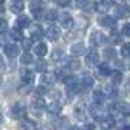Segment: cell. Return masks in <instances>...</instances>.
<instances>
[{
    "mask_svg": "<svg viewBox=\"0 0 130 130\" xmlns=\"http://www.w3.org/2000/svg\"><path fill=\"white\" fill-rule=\"evenodd\" d=\"M5 2V0H0V3H4Z\"/></svg>",
    "mask_w": 130,
    "mask_h": 130,
    "instance_id": "51",
    "label": "cell"
},
{
    "mask_svg": "<svg viewBox=\"0 0 130 130\" xmlns=\"http://www.w3.org/2000/svg\"><path fill=\"white\" fill-rule=\"evenodd\" d=\"M70 52L73 56H82L83 53L86 52V46L83 44V43H75V44H73L70 47Z\"/></svg>",
    "mask_w": 130,
    "mask_h": 130,
    "instance_id": "11",
    "label": "cell"
},
{
    "mask_svg": "<svg viewBox=\"0 0 130 130\" xmlns=\"http://www.w3.org/2000/svg\"><path fill=\"white\" fill-rule=\"evenodd\" d=\"M95 8L99 13H107L111 8V2H108V0H99L98 3H95Z\"/></svg>",
    "mask_w": 130,
    "mask_h": 130,
    "instance_id": "12",
    "label": "cell"
},
{
    "mask_svg": "<svg viewBox=\"0 0 130 130\" xmlns=\"http://www.w3.org/2000/svg\"><path fill=\"white\" fill-rule=\"evenodd\" d=\"M55 3L60 7H67L69 4V0H55Z\"/></svg>",
    "mask_w": 130,
    "mask_h": 130,
    "instance_id": "45",
    "label": "cell"
},
{
    "mask_svg": "<svg viewBox=\"0 0 130 130\" xmlns=\"http://www.w3.org/2000/svg\"><path fill=\"white\" fill-rule=\"evenodd\" d=\"M115 108H116V111H117L118 113H121V115H124V116H127V115L130 113V105H129L126 102H118V103L115 105Z\"/></svg>",
    "mask_w": 130,
    "mask_h": 130,
    "instance_id": "15",
    "label": "cell"
},
{
    "mask_svg": "<svg viewBox=\"0 0 130 130\" xmlns=\"http://www.w3.org/2000/svg\"><path fill=\"white\" fill-rule=\"evenodd\" d=\"M99 74L102 75V77H107V75H109L111 74V68H109V65L108 64H100L99 65Z\"/></svg>",
    "mask_w": 130,
    "mask_h": 130,
    "instance_id": "28",
    "label": "cell"
},
{
    "mask_svg": "<svg viewBox=\"0 0 130 130\" xmlns=\"http://www.w3.org/2000/svg\"><path fill=\"white\" fill-rule=\"evenodd\" d=\"M46 37H47L50 40L55 42V40H57V39L61 37V30H60L59 27H56V26H51V27H48L47 31H46Z\"/></svg>",
    "mask_w": 130,
    "mask_h": 130,
    "instance_id": "5",
    "label": "cell"
},
{
    "mask_svg": "<svg viewBox=\"0 0 130 130\" xmlns=\"http://www.w3.org/2000/svg\"><path fill=\"white\" fill-rule=\"evenodd\" d=\"M20 60H21V64H30V62H32V56L29 52H25V53L21 55Z\"/></svg>",
    "mask_w": 130,
    "mask_h": 130,
    "instance_id": "37",
    "label": "cell"
},
{
    "mask_svg": "<svg viewBox=\"0 0 130 130\" xmlns=\"http://www.w3.org/2000/svg\"><path fill=\"white\" fill-rule=\"evenodd\" d=\"M122 34L126 35V37L130 35V24H125V25L122 26Z\"/></svg>",
    "mask_w": 130,
    "mask_h": 130,
    "instance_id": "44",
    "label": "cell"
},
{
    "mask_svg": "<svg viewBox=\"0 0 130 130\" xmlns=\"http://www.w3.org/2000/svg\"><path fill=\"white\" fill-rule=\"evenodd\" d=\"M68 122V118L67 117H60V118H56L51 122V125H53V129H61L65 124Z\"/></svg>",
    "mask_w": 130,
    "mask_h": 130,
    "instance_id": "26",
    "label": "cell"
},
{
    "mask_svg": "<svg viewBox=\"0 0 130 130\" xmlns=\"http://www.w3.org/2000/svg\"><path fill=\"white\" fill-rule=\"evenodd\" d=\"M59 17V13L56 9H50L48 12L46 13V21H48V22H53V21H56Z\"/></svg>",
    "mask_w": 130,
    "mask_h": 130,
    "instance_id": "29",
    "label": "cell"
},
{
    "mask_svg": "<svg viewBox=\"0 0 130 130\" xmlns=\"http://www.w3.org/2000/svg\"><path fill=\"white\" fill-rule=\"evenodd\" d=\"M35 94H37L38 96H42V95L47 94V89L44 87V86H39V87L35 89Z\"/></svg>",
    "mask_w": 130,
    "mask_h": 130,
    "instance_id": "42",
    "label": "cell"
},
{
    "mask_svg": "<svg viewBox=\"0 0 130 130\" xmlns=\"http://www.w3.org/2000/svg\"><path fill=\"white\" fill-rule=\"evenodd\" d=\"M98 62H99V55H98V52H95V51L89 52V55L86 56V64L87 65H95Z\"/></svg>",
    "mask_w": 130,
    "mask_h": 130,
    "instance_id": "20",
    "label": "cell"
},
{
    "mask_svg": "<svg viewBox=\"0 0 130 130\" xmlns=\"http://www.w3.org/2000/svg\"><path fill=\"white\" fill-rule=\"evenodd\" d=\"M130 44L129 43H125V44L122 46V50H121V53H122V56L125 57V59H127L129 57V55H130Z\"/></svg>",
    "mask_w": 130,
    "mask_h": 130,
    "instance_id": "38",
    "label": "cell"
},
{
    "mask_svg": "<svg viewBox=\"0 0 130 130\" xmlns=\"http://www.w3.org/2000/svg\"><path fill=\"white\" fill-rule=\"evenodd\" d=\"M31 24L29 16H20L17 18V29H27Z\"/></svg>",
    "mask_w": 130,
    "mask_h": 130,
    "instance_id": "17",
    "label": "cell"
},
{
    "mask_svg": "<svg viewBox=\"0 0 130 130\" xmlns=\"http://www.w3.org/2000/svg\"><path fill=\"white\" fill-rule=\"evenodd\" d=\"M55 81H56L55 75H53V74H50V73L43 74L42 77H40V82H42L43 86H50V85H52Z\"/></svg>",
    "mask_w": 130,
    "mask_h": 130,
    "instance_id": "21",
    "label": "cell"
},
{
    "mask_svg": "<svg viewBox=\"0 0 130 130\" xmlns=\"http://www.w3.org/2000/svg\"><path fill=\"white\" fill-rule=\"evenodd\" d=\"M55 78H59V79H64L65 77H67V73H65V70L64 69H57L56 72H55Z\"/></svg>",
    "mask_w": 130,
    "mask_h": 130,
    "instance_id": "39",
    "label": "cell"
},
{
    "mask_svg": "<svg viewBox=\"0 0 130 130\" xmlns=\"http://www.w3.org/2000/svg\"><path fill=\"white\" fill-rule=\"evenodd\" d=\"M62 57H64V52L61 50H55L51 55V59L53 61H60V60H62Z\"/></svg>",
    "mask_w": 130,
    "mask_h": 130,
    "instance_id": "35",
    "label": "cell"
},
{
    "mask_svg": "<svg viewBox=\"0 0 130 130\" xmlns=\"http://www.w3.org/2000/svg\"><path fill=\"white\" fill-rule=\"evenodd\" d=\"M42 37H43V30H42L40 26H37L35 30L31 31V38H30V39H31V40H40Z\"/></svg>",
    "mask_w": 130,
    "mask_h": 130,
    "instance_id": "27",
    "label": "cell"
},
{
    "mask_svg": "<svg viewBox=\"0 0 130 130\" xmlns=\"http://www.w3.org/2000/svg\"><path fill=\"white\" fill-rule=\"evenodd\" d=\"M61 109H62V105H61V103L57 102V100H53V102H51V103L47 105V112L51 113V115H56V116H57V115L61 112Z\"/></svg>",
    "mask_w": 130,
    "mask_h": 130,
    "instance_id": "8",
    "label": "cell"
},
{
    "mask_svg": "<svg viewBox=\"0 0 130 130\" xmlns=\"http://www.w3.org/2000/svg\"><path fill=\"white\" fill-rule=\"evenodd\" d=\"M34 51H35V53L38 56H40V57H43V56H46L47 55V51H48V47H47V44L46 43H38V44L35 46V48H34Z\"/></svg>",
    "mask_w": 130,
    "mask_h": 130,
    "instance_id": "19",
    "label": "cell"
},
{
    "mask_svg": "<svg viewBox=\"0 0 130 130\" xmlns=\"http://www.w3.org/2000/svg\"><path fill=\"white\" fill-rule=\"evenodd\" d=\"M4 52H5V55L9 56V57H16L18 53H20V50H18V47L14 46V44H8V46H5Z\"/></svg>",
    "mask_w": 130,
    "mask_h": 130,
    "instance_id": "18",
    "label": "cell"
},
{
    "mask_svg": "<svg viewBox=\"0 0 130 130\" xmlns=\"http://www.w3.org/2000/svg\"><path fill=\"white\" fill-rule=\"evenodd\" d=\"M68 130H79V127L78 126H70Z\"/></svg>",
    "mask_w": 130,
    "mask_h": 130,
    "instance_id": "48",
    "label": "cell"
},
{
    "mask_svg": "<svg viewBox=\"0 0 130 130\" xmlns=\"http://www.w3.org/2000/svg\"><path fill=\"white\" fill-rule=\"evenodd\" d=\"M60 24H61V26H64L65 29H70L72 26H73V24H74V21H73V17L69 14V13H62L61 16H60Z\"/></svg>",
    "mask_w": 130,
    "mask_h": 130,
    "instance_id": "10",
    "label": "cell"
},
{
    "mask_svg": "<svg viewBox=\"0 0 130 130\" xmlns=\"http://www.w3.org/2000/svg\"><path fill=\"white\" fill-rule=\"evenodd\" d=\"M83 130H95V126L92 124H89V125H86Z\"/></svg>",
    "mask_w": 130,
    "mask_h": 130,
    "instance_id": "46",
    "label": "cell"
},
{
    "mask_svg": "<svg viewBox=\"0 0 130 130\" xmlns=\"http://www.w3.org/2000/svg\"><path fill=\"white\" fill-rule=\"evenodd\" d=\"M25 8L24 0H12L10 2V10L13 13H21Z\"/></svg>",
    "mask_w": 130,
    "mask_h": 130,
    "instance_id": "14",
    "label": "cell"
},
{
    "mask_svg": "<svg viewBox=\"0 0 130 130\" xmlns=\"http://www.w3.org/2000/svg\"><path fill=\"white\" fill-rule=\"evenodd\" d=\"M3 10H4L3 9V3H0V12H3Z\"/></svg>",
    "mask_w": 130,
    "mask_h": 130,
    "instance_id": "49",
    "label": "cell"
},
{
    "mask_svg": "<svg viewBox=\"0 0 130 130\" xmlns=\"http://www.w3.org/2000/svg\"><path fill=\"white\" fill-rule=\"evenodd\" d=\"M92 98H94V102H95L96 104H102V103L105 100V95H104V92H103V91H100V90L94 91Z\"/></svg>",
    "mask_w": 130,
    "mask_h": 130,
    "instance_id": "25",
    "label": "cell"
},
{
    "mask_svg": "<svg viewBox=\"0 0 130 130\" xmlns=\"http://www.w3.org/2000/svg\"><path fill=\"white\" fill-rule=\"evenodd\" d=\"M112 42L115 43V44H120V43L122 42V37L120 34H113L112 35Z\"/></svg>",
    "mask_w": 130,
    "mask_h": 130,
    "instance_id": "43",
    "label": "cell"
},
{
    "mask_svg": "<svg viewBox=\"0 0 130 130\" xmlns=\"http://www.w3.org/2000/svg\"><path fill=\"white\" fill-rule=\"evenodd\" d=\"M31 46H32V40L31 39H22V48L24 50H26V51H29L30 48H31Z\"/></svg>",
    "mask_w": 130,
    "mask_h": 130,
    "instance_id": "40",
    "label": "cell"
},
{
    "mask_svg": "<svg viewBox=\"0 0 130 130\" xmlns=\"http://www.w3.org/2000/svg\"><path fill=\"white\" fill-rule=\"evenodd\" d=\"M79 7L85 10V12H92L94 8H95V3L92 2V0H83Z\"/></svg>",
    "mask_w": 130,
    "mask_h": 130,
    "instance_id": "23",
    "label": "cell"
},
{
    "mask_svg": "<svg viewBox=\"0 0 130 130\" xmlns=\"http://www.w3.org/2000/svg\"><path fill=\"white\" fill-rule=\"evenodd\" d=\"M115 13H116L117 17L122 18V17H125V16L127 14V8H126V7H117V8L115 9Z\"/></svg>",
    "mask_w": 130,
    "mask_h": 130,
    "instance_id": "36",
    "label": "cell"
},
{
    "mask_svg": "<svg viewBox=\"0 0 130 130\" xmlns=\"http://www.w3.org/2000/svg\"><path fill=\"white\" fill-rule=\"evenodd\" d=\"M64 67L68 68L69 70H77L81 67V62H79L78 59L68 57V59H64Z\"/></svg>",
    "mask_w": 130,
    "mask_h": 130,
    "instance_id": "6",
    "label": "cell"
},
{
    "mask_svg": "<svg viewBox=\"0 0 130 130\" xmlns=\"http://www.w3.org/2000/svg\"><path fill=\"white\" fill-rule=\"evenodd\" d=\"M48 69V64L44 60H39L35 62V70L37 72H46Z\"/></svg>",
    "mask_w": 130,
    "mask_h": 130,
    "instance_id": "31",
    "label": "cell"
},
{
    "mask_svg": "<svg viewBox=\"0 0 130 130\" xmlns=\"http://www.w3.org/2000/svg\"><path fill=\"white\" fill-rule=\"evenodd\" d=\"M20 130H35V124L30 120H24L22 122H20Z\"/></svg>",
    "mask_w": 130,
    "mask_h": 130,
    "instance_id": "24",
    "label": "cell"
},
{
    "mask_svg": "<svg viewBox=\"0 0 130 130\" xmlns=\"http://www.w3.org/2000/svg\"><path fill=\"white\" fill-rule=\"evenodd\" d=\"M30 91H31V85H30V83H24V85L18 86V92H20V94L27 95Z\"/></svg>",
    "mask_w": 130,
    "mask_h": 130,
    "instance_id": "33",
    "label": "cell"
},
{
    "mask_svg": "<svg viewBox=\"0 0 130 130\" xmlns=\"http://www.w3.org/2000/svg\"><path fill=\"white\" fill-rule=\"evenodd\" d=\"M81 82H82V86L85 89H91L94 86V78L91 77V75H89V74H83Z\"/></svg>",
    "mask_w": 130,
    "mask_h": 130,
    "instance_id": "22",
    "label": "cell"
},
{
    "mask_svg": "<svg viewBox=\"0 0 130 130\" xmlns=\"http://www.w3.org/2000/svg\"><path fill=\"white\" fill-rule=\"evenodd\" d=\"M104 57H105V60H113L116 57V51L113 48H105L104 50Z\"/></svg>",
    "mask_w": 130,
    "mask_h": 130,
    "instance_id": "34",
    "label": "cell"
},
{
    "mask_svg": "<svg viewBox=\"0 0 130 130\" xmlns=\"http://www.w3.org/2000/svg\"><path fill=\"white\" fill-rule=\"evenodd\" d=\"M46 108V102L43 98H35L34 100L31 102V111L34 113H40L44 111Z\"/></svg>",
    "mask_w": 130,
    "mask_h": 130,
    "instance_id": "4",
    "label": "cell"
},
{
    "mask_svg": "<svg viewBox=\"0 0 130 130\" xmlns=\"http://www.w3.org/2000/svg\"><path fill=\"white\" fill-rule=\"evenodd\" d=\"M2 68H4V60H3V57L0 56V69Z\"/></svg>",
    "mask_w": 130,
    "mask_h": 130,
    "instance_id": "47",
    "label": "cell"
},
{
    "mask_svg": "<svg viewBox=\"0 0 130 130\" xmlns=\"http://www.w3.org/2000/svg\"><path fill=\"white\" fill-rule=\"evenodd\" d=\"M30 10H31V13H32V16H34V17H37V18H40L42 17L43 8H42V5L38 2H32L30 4Z\"/></svg>",
    "mask_w": 130,
    "mask_h": 130,
    "instance_id": "16",
    "label": "cell"
},
{
    "mask_svg": "<svg viewBox=\"0 0 130 130\" xmlns=\"http://www.w3.org/2000/svg\"><path fill=\"white\" fill-rule=\"evenodd\" d=\"M90 40H91V43H92L94 46L99 47V46H103L108 39H107V37L103 34V32H100V31H94L92 34H91V37H90Z\"/></svg>",
    "mask_w": 130,
    "mask_h": 130,
    "instance_id": "2",
    "label": "cell"
},
{
    "mask_svg": "<svg viewBox=\"0 0 130 130\" xmlns=\"http://www.w3.org/2000/svg\"><path fill=\"white\" fill-rule=\"evenodd\" d=\"M2 124H3V116L0 115V125H2Z\"/></svg>",
    "mask_w": 130,
    "mask_h": 130,
    "instance_id": "50",
    "label": "cell"
},
{
    "mask_svg": "<svg viewBox=\"0 0 130 130\" xmlns=\"http://www.w3.org/2000/svg\"><path fill=\"white\" fill-rule=\"evenodd\" d=\"M111 75H112L113 83H121V81H122V73H121L120 70H113V72H111Z\"/></svg>",
    "mask_w": 130,
    "mask_h": 130,
    "instance_id": "32",
    "label": "cell"
},
{
    "mask_svg": "<svg viewBox=\"0 0 130 130\" xmlns=\"http://www.w3.org/2000/svg\"><path fill=\"white\" fill-rule=\"evenodd\" d=\"M21 75V79L24 81V83H32V81H34V73H32L31 70L29 69H22L20 73Z\"/></svg>",
    "mask_w": 130,
    "mask_h": 130,
    "instance_id": "13",
    "label": "cell"
},
{
    "mask_svg": "<svg viewBox=\"0 0 130 130\" xmlns=\"http://www.w3.org/2000/svg\"><path fill=\"white\" fill-rule=\"evenodd\" d=\"M10 37H12L13 40H22L24 39V34L21 31V29H16V27L10 30Z\"/></svg>",
    "mask_w": 130,
    "mask_h": 130,
    "instance_id": "30",
    "label": "cell"
},
{
    "mask_svg": "<svg viewBox=\"0 0 130 130\" xmlns=\"http://www.w3.org/2000/svg\"><path fill=\"white\" fill-rule=\"evenodd\" d=\"M8 30V22L4 18H0V32H5Z\"/></svg>",
    "mask_w": 130,
    "mask_h": 130,
    "instance_id": "41",
    "label": "cell"
},
{
    "mask_svg": "<svg viewBox=\"0 0 130 130\" xmlns=\"http://www.w3.org/2000/svg\"><path fill=\"white\" fill-rule=\"evenodd\" d=\"M89 112L94 118H96V120H100V118L104 116V109H103L102 104H96V103L91 104L90 108H89Z\"/></svg>",
    "mask_w": 130,
    "mask_h": 130,
    "instance_id": "3",
    "label": "cell"
},
{
    "mask_svg": "<svg viewBox=\"0 0 130 130\" xmlns=\"http://www.w3.org/2000/svg\"><path fill=\"white\" fill-rule=\"evenodd\" d=\"M100 25L104 27H108V29H116L117 20L115 17H111V16H105L100 20Z\"/></svg>",
    "mask_w": 130,
    "mask_h": 130,
    "instance_id": "7",
    "label": "cell"
},
{
    "mask_svg": "<svg viewBox=\"0 0 130 130\" xmlns=\"http://www.w3.org/2000/svg\"><path fill=\"white\" fill-rule=\"evenodd\" d=\"M99 121H100V125L105 130H109V129L115 127V125H116V121H115V118L112 116H103Z\"/></svg>",
    "mask_w": 130,
    "mask_h": 130,
    "instance_id": "9",
    "label": "cell"
},
{
    "mask_svg": "<svg viewBox=\"0 0 130 130\" xmlns=\"http://www.w3.org/2000/svg\"><path fill=\"white\" fill-rule=\"evenodd\" d=\"M10 116L13 118H24L26 116V105L22 103H16L10 108Z\"/></svg>",
    "mask_w": 130,
    "mask_h": 130,
    "instance_id": "1",
    "label": "cell"
}]
</instances>
